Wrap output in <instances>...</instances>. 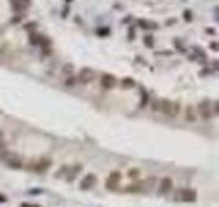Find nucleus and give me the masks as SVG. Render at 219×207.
Here are the masks:
<instances>
[{"label": "nucleus", "instance_id": "1", "mask_svg": "<svg viewBox=\"0 0 219 207\" xmlns=\"http://www.w3.org/2000/svg\"><path fill=\"white\" fill-rule=\"evenodd\" d=\"M159 111H162L165 116H175L179 113V103H174L170 99H162L159 103Z\"/></svg>", "mask_w": 219, "mask_h": 207}, {"label": "nucleus", "instance_id": "2", "mask_svg": "<svg viewBox=\"0 0 219 207\" xmlns=\"http://www.w3.org/2000/svg\"><path fill=\"white\" fill-rule=\"evenodd\" d=\"M4 162L7 167H10V169H22L24 167V162H22L20 157L14 155V153H7V155L4 157Z\"/></svg>", "mask_w": 219, "mask_h": 207}, {"label": "nucleus", "instance_id": "3", "mask_svg": "<svg viewBox=\"0 0 219 207\" xmlns=\"http://www.w3.org/2000/svg\"><path fill=\"white\" fill-rule=\"evenodd\" d=\"M95 78H96L95 71H93V69H88V68L81 69L79 74H78V81H79L81 84H90V83H93Z\"/></svg>", "mask_w": 219, "mask_h": 207}, {"label": "nucleus", "instance_id": "4", "mask_svg": "<svg viewBox=\"0 0 219 207\" xmlns=\"http://www.w3.org/2000/svg\"><path fill=\"white\" fill-rule=\"evenodd\" d=\"M179 199L182 202H194L197 199V194L194 189H181V194H179Z\"/></svg>", "mask_w": 219, "mask_h": 207}, {"label": "nucleus", "instance_id": "5", "mask_svg": "<svg viewBox=\"0 0 219 207\" xmlns=\"http://www.w3.org/2000/svg\"><path fill=\"white\" fill-rule=\"evenodd\" d=\"M197 113H201V116L204 120H211V116H212V113H211V101H202L199 103L197 106Z\"/></svg>", "mask_w": 219, "mask_h": 207}, {"label": "nucleus", "instance_id": "6", "mask_svg": "<svg viewBox=\"0 0 219 207\" xmlns=\"http://www.w3.org/2000/svg\"><path fill=\"white\" fill-rule=\"evenodd\" d=\"M116 86V78L111 76V74H103L101 76V88L105 89H111Z\"/></svg>", "mask_w": 219, "mask_h": 207}, {"label": "nucleus", "instance_id": "7", "mask_svg": "<svg viewBox=\"0 0 219 207\" xmlns=\"http://www.w3.org/2000/svg\"><path fill=\"white\" fill-rule=\"evenodd\" d=\"M120 178H121L120 172H113L111 175L108 177V180H106V189H110V190L116 189V185L120 184Z\"/></svg>", "mask_w": 219, "mask_h": 207}, {"label": "nucleus", "instance_id": "8", "mask_svg": "<svg viewBox=\"0 0 219 207\" xmlns=\"http://www.w3.org/2000/svg\"><path fill=\"white\" fill-rule=\"evenodd\" d=\"M96 184V175H93V173H90V175H86L84 178H83V182H81V190H88V189H91V187Z\"/></svg>", "mask_w": 219, "mask_h": 207}, {"label": "nucleus", "instance_id": "9", "mask_svg": "<svg viewBox=\"0 0 219 207\" xmlns=\"http://www.w3.org/2000/svg\"><path fill=\"white\" fill-rule=\"evenodd\" d=\"M184 118H185L187 123H196L197 121V111L194 110L192 106H187L185 111H184Z\"/></svg>", "mask_w": 219, "mask_h": 207}, {"label": "nucleus", "instance_id": "10", "mask_svg": "<svg viewBox=\"0 0 219 207\" xmlns=\"http://www.w3.org/2000/svg\"><path fill=\"white\" fill-rule=\"evenodd\" d=\"M170 189H172V178L170 177H163L162 180H160V187H159L160 194H167Z\"/></svg>", "mask_w": 219, "mask_h": 207}, {"label": "nucleus", "instance_id": "11", "mask_svg": "<svg viewBox=\"0 0 219 207\" xmlns=\"http://www.w3.org/2000/svg\"><path fill=\"white\" fill-rule=\"evenodd\" d=\"M49 165H51V160H41V162H37L35 165H32L30 169L35 170V172H44V170L47 169Z\"/></svg>", "mask_w": 219, "mask_h": 207}, {"label": "nucleus", "instance_id": "12", "mask_svg": "<svg viewBox=\"0 0 219 207\" xmlns=\"http://www.w3.org/2000/svg\"><path fill=\"white\" fill-rule=\"evenodd\" d=\"M79 170H81V165H76V167L73 169V172H71V173L68 175V178H69V180H73V178H74V175H76V173L79 172Z\"/></svg>", "mask_w": 219, "mask_h": 207}, {"label": "nucleus", "instance_id": "13", "mask_svg": "<svg viewBox=\"0 0 219 207\" xmlns=\"http://www.w3.org/2000/svg\"><path fill=\"white\" fill-rule=\"evenodd\" d=\"M62 72H64V74H71V72H73V66H71V64H66L64 68H62Z\"/></svg>", "mask_w": 219, "mask_h": 207}, {"label": "nucleus", "instance_id": "14", "mask_svg": "<svg viewBox=\"0 0 219 207\" xmlns=\"http://www.w3.org/2000/svg\"><path fill=\"white\" fill-rule=\"evenodd\" d=\"M123 86L125 88H132L133 86V79H123Z\"/></svg>", "mask_w": 219, "mask_h": 207}, {"label": "nucleus", "instance_id": "15", "mask_svg": "<svg viewBox=\"0 0 219 207\" xmlns=\"http://www.w3.org/2000/svg\"><path fill=\"white\" fill-rule=\"evenodd\" d=\"M73 84H76V79H74V78H68V81H66V86H73Z\"/></svg>", "mask_w": 219, "mask_h": 207}, {"label": "nucleus", "instance_id": "16", "mask_svg": "<svg viewBox=\"0 0 219 207\" xmlns=\"http://www.w3.org/2000/svg\"><path fill=\"white\" fill-rule=\"evenodd\" d=\"M145 103H147V93H143V91H142V103H140V105L145 106Z\"/></svg>", "mask_w": 219, "mask_h": 207}, {"label": "nucleus", "instance_id": "17", "mask_svg": "<svg viewBox=\"0 0 219 207\" xmlns=\"http://www.w3.org/2000/svg\"><path fill=\"white\" fill-rule=\"evenodd\" d=\"M159 103H160V101H155L154 105H152V108H154V111H159Z\"/></svg>", "mask_w": 219, "mask_h": 207}, {"label": "nucleus", "instance_id": "18", "mask_svg": "<svg viewBox=\"0 0 219 207\" xmlns=\"http://www.w3.org/2000/svg\"><path fill=\"white\" fill-rule=\"evenodd\" d=\"M20 207H39V205H35V204H22Z\"/></svg>", "mask_w": 219, "mask_h": 207}, {"label": "nucleus", "instance_id": "19", "mask_svg": "<svg viewBox=\"0 0 219 207\" xmlns=\"http://www.w3.org/2000/svg\"><path fill=\"white\" fill-rule=\"evenodd\" d=\"M145 41H147V46H152V44H154V42H152V37H147Z\"/></svg>", "mask_w": 219, "mask_h": 207}, {"label": "nucleus", "instance_id": "20", "mask_svg": "<svg viewBox=\"0 0 219 207\" xmlns=\"http://www.w3.org/2000/svg\"><path fill=\"white\" fill-rule=\"evenodd\" d=\"M0 138H2V131H0Z\"/></svg>", "mask_w": 219, "mask_h": 207}]
</instances>
